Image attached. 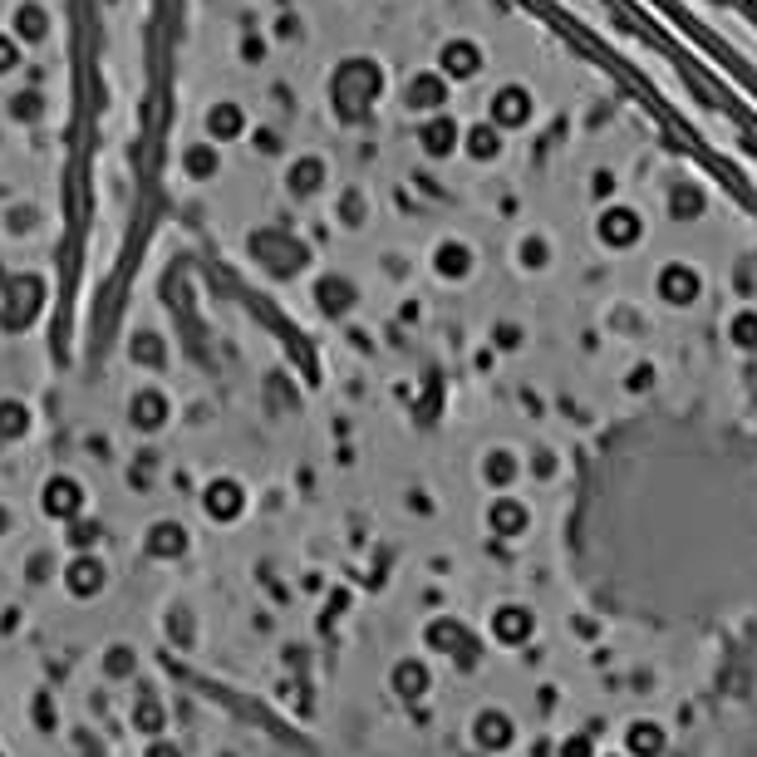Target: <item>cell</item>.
Listing matches in <instances>:
<instances>
[{
  "instance_id": "cell-10",
  "label": "cell",
  "mask_w": 757,
  "mask_h": 757,
  "mask_svg": "<svg viewBox=\"0 0 757 757\" xmlns=\"http://www.w3.org/2000/svg\"><path fill=\"white\" fill-rule=\"evenodd\" d=\"M625 748H630L635 757H659L664 753V728H659V723H640V728H630Z\"/></svg>"
},
{
  "instance_id": "cell-7",
  "label": "cell",
  "mask_w": 757,
  "mask_h": 757,
  "mask_svg": "<svg viewBox=\"0 0 757 757\" xmlns=\"http://www.w3.org/2000/svg\"><path fill=\"white\" fill-rule=\"evenodd\" d=\"M143 546H148V556L173 561V556H182V551H187V531H182L177 522H158V526H148Z\"/></svg>"
},
{
  "instance_id": "cell-1",
  "label": "cell",
  "mask_w": 757,
  "mask_h": 757,
  "mask_svg": "<svg viewBox=\"0 0 757 757\" xmlns=\"http://www.w3.org/2000/svg\"><path fill=\"white\" fill-rule=\"evenodd\" d=\"M40 512L50 517V522H74V517H84V482L79 477H69V472H59V477H50L45 487H40Z\"/></svg>"
},
{
  "instance_id": "cell-19",
  "label": "cell",
  "mask_w": 757,
  "mask_h": 757,
  "mask_svg": "<svg viewBox=\"0 0 757 757\" xmlns=\"http://www.w3.org/2000/svg\"><path fill=\"white\" fill-rule=\"evenodd\" d=\"M143 757H182V748H177V743H168V738H153V743L143 748Z\"/></svg>"
},
{
  "instance_id": "cell-18",
  "label": "cell",
  "mask_w": 757,
  "mask_h": 757,
  "mask_svg": "<svg viewBox=\"0 0 757 757\" xmlns=\"http://www.w3.org/2000/svg\"><path fill=\"white\" fill-rule=\"evenodd\" d=\"M236 128H241V114H236V109H217V114H212V133L232 138Z\"/></svg>"
},
{
  "instance_id": "cell-11",
  "label": "cell",
  "mask_w": 757,
  "mask_h": 757,
  "mask_svg": "<svg viewBox=\"0 0 757 757\" xmlns=\"http://www.w3.org/2000/svg\"><path fill=\"white\" fill-rule=\"evenodd\" d=\"M99 536H104V526H99V522H84V517H74L64 541H69L74 551H94V546H99Z\"/></svg>"
},
{
  "instance_id": "cell-13",
  "label": "cell",
  "mask_w": 757,
  "mask_h": 757,
  "mask_svg": "<svg viewBox=\"0 0 757 757\" xmlns=\"http://www.w3.org/2000/svg\"><path fill=\"white\" fill-rule=\"evenodd\" d=\"M40 227V212L30 207V202H15L10 212H5V232L10 236H25V232H35Z\"/></svg>"
},
{
  "instance_id": "cell-2",
  "label": "cell",
  "mask_w": 757,
  "mask_h": 757,
  "mask_svg": "<svg viewBox=\"0 0 757 757\" xmlns=\"http://www.w3.org/2000/svg\"><path fill=\"white\" fill-rule=\"evenodd\" d=\"M104 585H109V566H104V556H94V551H74V561L64 566V590H69L74 600H94V595H104Z\"/></svg>"
},
{
  "instance_id": "cell-9",
  "label": "cell",
  "mask_w": 757,
  "mask_h": 757,
  "mask_svg": "<svg viewBox=\"0 0 757 757\" xmlns=\"http://www.w3.org/2000/svg\"><path fill=\"white\" fill-rule=\"evenodd\" d=\"M30 433V408L20 399H0V443H15Z\"/></svg>"
},
{
  "instance_id": "cell-14",
  "label": "cell",
  "mask_w": 757,
  "mask_h": 757,
  "mask_svg": "<svg viewBox=\"0 0 757 757\" xmlns=\"http://www.w3.org/2000/svg\"><path fill=\"white\" fill-rule=\"evenodd\" d=\"M133 723H138L148 738H158V733H163V708H158L153 699H143L138 708H133Z\"/></svg>"
},
{
  "instance_id": "cell-21",
  "label": "cell",
  "mask_w": 757,
  "mask_h": 757,
  "mask_svg": "<svg viewBox=\"0 0 757 757\" xmlns=\"http://www.w3.org/2000/svg\"><path fill=\"white\" fill-rule=\"evenodd\" d=\"M0 757H5V753H0Z\"/></svg>"
},
{
  "instance_id": "cell-6",
  "label": "cell",
  "mask_w": 757,
  "mask_h": 757,
  "mask_svg": "<svg viewBox=\"0 0 757 757\" xmlns=\"http://www.w3.org/2000/svg\"><path fill=\"white\" fill-rule=\"evenodd\" d=\"M472 738H477L487 753H507V748H512V738H517V728H512V718H507V713H477Z\"/></svg>"
},
{
  "instance_id": "cell-8",
  "label": "cell",
  "mask_w": 757,
  "mask_h": 757,
  "mask_svg": "<svg viewBox=\"0 0 757 757\" xmlns=\"http://www.w3.org/2000/svg\"><path fill=\"white\" fill-rule=\"evenodd\" d=\"M5 109H10L15 123H40V118H45V94H40L35 84H25V89H15V94H10V104H5Z\"/></svg>"
},
{
  "instance_id": "cell-17",
  "label": "cell",
  "mask_w": 757,
  "mask_h": 757,
  "mask_svg": "<svg viewBox=\"0 0 757 757\" xmlns=\"http://www.w3.org/2000/svg\"><path fill=\"white\" fill-rule=\"evenodd\" d=\"M212 168H217V158H212L207 148H192V153H187V173L192 177H207Z\"/></svg>"
},
{
  "instance_id": "cell-3",
  "label": "cell",
  "mask_w": 757,
  "mask_h": 757,
  "mask_svg": "<svg viewBox=\"0 0 757 757\" xmlns=\"http://www.w3.org/2000/svg\"><path fill=\"white\" fill-rule=\"evenodd\" d=\"M50 30H55V20H50V10H45L40 0H20V5L10 10V35H15L25 50L45 45V40H50Z\"/></svg>"
},
{
  "instance_id": "cell-5",
  "label": "cell",
  "mask_w": 757,
  "mask_h": 757,
  "mask_svg": "<svg viewBox=\"0 0 757 757\" xmlns=\"http://www.w3.org/2000/svg\"><path fill=\"white\" fill-rule=\"evenodd\" d=\"M128 423H133L138 433H158V428L168 423V399H163L158 389H138L133 404H128Z\"/></svg>"
},
{
  "instance_id": "cell-12",
  "label": "cell",
  "mask_w": 757,
  "mask_h": 757,
  "mask_svg": "<svg viewBox=\"0 0 757 757\" xmlns=\"http://www.w3.org/2000/svg\"><path fill=\"white\" fill-rule=\"evenodd\" d=\"M394 689H399L404 699H418V694L428 689V674H423L418 664H399V669H394Z\"/></svg>"
},
{
  "instance_id": "cell-16",
  "label": "cell",
  "mask_w": 757,
  "mask_h": 757,
  "mask_svg": "<svg viewBox=\"0 0 757 757\" xmlns=\"http://www.w3.org/2000/svg\"><path fill=\"white\" fill-rule=\"evenodd\" d=\"M20 59H25V45L5 30V35H0V79H5V74H15V69H20Z\"/></svg>"
},
{
  "instance_id": "cell-4",
  "label": "cell",
  "mask_w": 757,
  "mask_h": 757,
  "mask_svg": "<svg viewBox=\"0 0 757 757\" xmlns=\"http://www.w3.org/2000/svg\"><path fill=\"white\" fill-rule=\"evenodd\" d=\"M202 507H207V517H212V522H236V517H241V507H246V492L236 487L232 477H217V482L202 492Z\"/></svg>"
},
{
  "instance_id": "cell-20",
  "label": "cell",
  "mask_w": 757,
  "mask_h": 757,
  "mask_svg": "<svg viewBox=\"0 0 757 757\" xmlns=\"http://www.w3.org/2000/svg\"><path fill=\"white\" fill-rule=\"evenodd\" d=\"M5 531H10V512L0 507V536H5Z\"/></svg>"
},
{
  "instance_id": "cell-15",
  "label": "cell",
  "mask_w": 757,
  "mask_h": 757,
  "mask_svg": "<svg viewBox=\"0 0 757 757\" xmlns=\"http://www.w3.org/2000/svg\"><path fill=\"white\" fill-rule=\"evenodd\" d=\"M104 674H109V679H128V674H133V649H128V644H114V649L104 654Z\"/></svg>"
}]
</instances>
